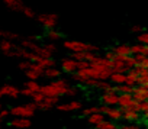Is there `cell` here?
<instances>
[{"label": "cell", "instance_id": "obj_12", "mask_svg": "<svg viewBox=\"0 0 148 129\" xmlns=\"http://www.w3.org/2000/svg\"><path fill=\"white\" fill-rule=\"evenodd\" d=\"M132 102H134V94H132V93H121V96H119V102H118V106H119L121 109H123V107H129Z\"/></svg>", "mask_w": 148, "mask_h": 129}, {"label": "cell", "instance_id": "obj_44", "mask_svg": "<svg viewBox=\"0 0 148 129\" xmlns=\"http://www.w3.org/2000/svg\"><path fill=\"white\" fill-rule=\"evenodd\" d=\"M97 81H99V80H96V78H87V80L84 81V84H86L87 87H95Z\"/></svg>", "mask_w": 148, "mask_h": 129}, {"label": "cell", "instance_id": "obj_15", "mask_svg": "<svg viewBox=\"0 0 148 129\" xmlns=\"http://www.w3.org/2000/svg\"><path fill=\"white\" fill-rule=\"evenodd\" d=\"M3 2L9 9L16 10V12H23V9H25V5L22 0H3Z\"/></svg>", "mask_w": 148, "mask_h": 129}, {"label": "cell", "instance_id": "obj_10", "mask_svg": "<svg viewBox=\"0 0 148 129\" xmlns=\"http://www.w3.org/2000/svg\"><path fill=\"white\" fill-rule=\"evenodd\" d=\"M122 113H123V120L125 122H136L139 119V112L134 110V109H129V107H123L122 109Z\"/></svg>", "mask_w": 148, "mask_h": 129}, {"label": "cell", "instance_id": "obj_36", "mask_svg": "<svg viewBox=\"0 0 148 129\" xmlns=\"http://www.w3.org/2000/svg\"><path fill=\"white\" fill-rule=\"evenodd\" d=\"M136 54H142V44H135L131 45V55H136Z\"/></svg>", "mask_w": 148, "mask_h": 129}, {"label": "cell", "instance_id": "obj_26", "mask_svg": "<svg viewBox=\"0 0 148 129\" xmlns=\"http://www.w3.org/2000/svg\"><path fill=\"white\" fill-rule=\"evenodd\" d=\"M35 52H36L38 55H41L42 58H52V55H54V52L48 51V49H47V48H45L44 45H42V46H39V48H38V49H36Z\"/></svg>", "mask_w": 148, "mask_h": 129}, {"label": "cell", "instance_id": "obj_50", "mask_svg": "<svg viewBox=\"0 0 148 129\" xmlns=\"http://www.w3.org/2000/svg\"><path fill=\"white\" fill-rule=\"evenodd\" d=\"M109 109H110V106H108V104H103V106H100V113H103V115H106Z\"/></svg>", "mask_w": 148, "mask_h": 129}, {"label": "cell", "instance_id": "obj_41", "mask_svg": "<svg viewBox=\"0 0 148 129\" xmlns=\"http://www.w3.org/2000/svg\"><path fill=\"white\" fill-rule=\"evenodd\" d=\"M25 16H28V18H36V15H35V12L31 9V8H28V6H25V9H23V12H22Z\"/></svg>", "mask_w": 148, "mask_h": 129}, {"label": "cell", "instance_id": "obj_33", "mask_svg": "<svg viewBox=\"0 0 148 129\" xmlns=\"http://www.w3.org/2000/svg\"><path fill=\"white\" fill-rule=\"evenodd\" d=\"M31 66H32V61H29V59H22V61H19V64H18V67L21 68V70H23V71H26V70H29L31 68Z\"/></svg>", "mask_w": 148, "mask_h": 129}, {"label": "cell", "instance_id": "obj_2", "mask_svg": "<svg viewBox=\"0 0 148 129\" xmlns=\"http://www.w3.org/2000/svg\"><path fill=\"white\" fill-rule=\"evenodd\" d=\"M36 20L47 29H54L58 25V15L57 13H41L36 16Z\"/></svg>", "mask_w": 148, "mask_h": 129}, {"label": "cell", "instance_id": "obj_46", "mask_svg": "<svg viewBox=\"0 0 148 129\" xmlns=\"http://www.w3.org/2000/svg\"><path fill=\"white\" fill-rule=\"evenodd\" d=\"M44 46H45L48 51H51V52H55V51H57V46H55L52 42H48V44H45Z\"/></svg>", "mask_w": 148, "mask_h": 129}, {"label": "cell", "instance_id": "obj_19", "mask_svg": "<svg viewBox=\"0 0 148 129\" xmlns=\"http://www.w3.org/2000/svg\"><path fill=\"white\" fill-rule=\"evenodd\" d=\"M21 46L25 48V49H29V51H36V49L39 48V45H38L35 41L29 39V38H26V39H21Z\"/></svg>", "mask_w": 148, "mask_h": 129}, {"label": "cell", "instance_id": "obj_9", "mask_svg": "<svg viewBox=\"0 0 148 129\" xmlns=\"http://www.w3.org/2000/svg\"><path fill=\"white\" fill-rule=\"evenodd\" d=\"M0 91L3 93V96H9L12 99H18L22 93H21V89H18L16 86L13 84H5L2 89H0Z\"/></svg>", "mask_w": 148, "mask_h": 129}, {"label": "cell", "instance_id": "obj_28", "mask_svg": "<svg viewBox=\"0 0 148 129\" xmlns=\"http://www.w3.org/2000/svg\"><path fill=\"white\" fill-rule=\"evenodd\" d=\"M44 102H45L48 106H51V107H55V106L60 103V97H58V96H47Z\"/></svg>", "mask_w": 148, "mask_h": 129}, {"label": "cell", "instance_id": "obj_40", "mask_svg": "<svg viewBox=\"0 0 148 129\" xmlns=\"http://www.w3.org/2000/svg\"><path fill=\"white\" fill-rule=\"evenodd\" d=\"M32 100H34V102H36V103H41V102H44V100H45V96H44L41 91H36V93L32 96Z\"/></svg>", "mask_w": 148, "mask_h": 129}, {"label": "cell", "instance_id": "obj_22", "mask_svg": "<svg viewBox=\"0 0 148 129\" xmlns=\"http://www.w3.org/2000/svg\"><path fill=\"white\" fill-rule=\"evenodd\" d=\"M0 36L3 39H9V41H18L21 39V35L16 32H10V31H0Z\"/></svg>", "mask_w": 148, "mask_h": 129}, {"label": "cell", "instance_id": "obj_29", "mask_svg": "<svg viewBox=\"0 0 148 129\" xmlns=\"http://www.w3.org/2000/svg\"><path fill=\"white\" fill-rule=\"evenodd\" d=\"M25 76H26L28 80H36V81L42 77V74H39V73H36V71H34V70H26V71H25Z\"/></svg>", "mask_w": 148, "mask_h": 129}, {"label": "cell", "instance_id": "obj_5", "mask_svg": "<svg viewBox=\"0 0 148 129\" xmlns=\"http://www.w3.org/2000/svg\"><path fill=\"white\" fill-rule=\"evenodd\" d=\"M61 68L65 74H73L76 73L79 68H77V59H74L73 57H67V58H62L61 59Z\"/></svg>", "mask_w": 148, "mask_h": 129}, {"label": "cell", "instance_id": "obj_43", "mask_svg": "<svg viewBox=\"0 0 148 129\" xmlns=\"http://www.w3.org/2000/svg\"><path fill=\"white\" fill-rule=\"evenodd\" d=\"M10 116V110H8V109H2L0 110V119H6V117H9Z\"/></svg>", "mask_w": 148, "mask_h": 129}, {"label": "cell", "instance_id": "obj_7", "mask_svg": "<svg viewBox=\"0 0 148 129\" xmlns=\"http://www.w3.org/2000/svg\"><path fill=\"white\" fill-rule=\"evenodd\" d=\"M9 125L16 129H28L31 128L32 122H31V117H15L9 122Z\"/></svg>", "mask_w": 148, "mask_h": 129}, {"label": "cell", "instance_id": "obj_27", "mask_svg": "<svg viewBox=\"0 0 148 129\" xmlns=\"http://www.w3.org/2000/svg\"><path fill=\"white\" fill-rule=\"evenodd\" d=\"M110 86H112V83H110L109 80H106V81H97V83H96V86H95L93 89L100 90V91H106Z\"/></svg>", "mask_w": 148, "mask_h": 129}, {"label": "cell", "instance_id": "obj_4", "mask_svg": "<svg viewBox=\"0 0 148 129\" xmlns=\"http://www.w3.org/2000/svg\"><path fill=\"white\" fill-rule=\"evenodd\" d=\"M10 115L15 117H32L35 115V110L31 109L28 104L25 106H13L10 109Z\"/></svg>", "mask_w": 148, "mask_h": 129}, {"label": "cell", "instance_id": "obj_17", "mask_svg": "<svg viewBox=\"0 0 148 129\" xmlns=\"http://www.w3.org/2000/svg\"><path fill=\"white\" fill-rule=\"evenodd\" d=\"M62 74V70H58L57 67H51V68H45V73L44 76L49 80H55V78H60Z\"/></svg>", "mask_w": 148, "mask_h": 129}, {"label": "cell", "instance_id": "obj_18", "mask_svg": "<svg viewBox=\"0 0 148 129\" xmlns=\"http://www.w3.org/2000/svg\"><path fill=\"white\" fill-rule=\"evenodd\" d=\"M112 51H113L116 55H131V45H128V44H121V45L115 46Z\"/></svg>", "mask_w": 148, "mask_h": 129}, {"label": "cell", "instance_id": "obj_25", "mask_svg": "<svg viewBox=\"0 0 148 129\" xmlns=\"http://www.w3.org/2000/svg\"><path fill=\"white\" fill-rule=\"evenodd\" d=\"M39 64H41L44 68H51V67H55L57 66L55 59H52V58H41L39 59Z\"/></svg>", "mask_w": 148, "mask_h": 129}, {"label": "cell", "instance_id": "obj_39", "mask_svg": "<svg viewBox=\"0 0 148 129\" xmlns=\"http://www.w3.org/2000/svg\"><path fill=\"white\" fill-rule=\"evenodd\" d=\"M90 67V62L87 61V59H80V61H77V68L79 70H86V68H89Z\"/></svg>", "mask_w": 148, "mask_h": 129}, {"label": "cell", "instance_id": "obj_51", "mask_svg": "<svg viewBox=\"0 0 148 129\" xmlns=\"http://www.w3.org/2000/svg\"><path fill=\"white\" fill-rule=\"evenodd\" d=\"M144 117H145V119L148 120V112H145V113H144Z\"/></svg>", "mask_w": 148, "mask_h": 129}, {"label": "cell", "instance_id": "obj_38", "mask_svg": "<svg viewBox=\"0 0 148 129\" xmlns=\"http://www.w3.org/2000/svg\"><path fill=\"white\" fill-rule=\"evenodd\" d=\"M136 86H144V87L148 89V76H139L138 81H136Z\"/></svg>", "mask_w": 148, "mask_h": 129}, {"label": "cell", "instance_id": "obj_34", "mask_svg": "<svg viewBox=\"0 0 148 129\" xmlns=\"http://www.w3.org/2000/svg\"><path fill=\"white\" fill-rule=\"evenodd\" d=\"M135 110L136 112H142V113H145V112H148V100H144V102H141V103H138L136 104V107H135Z\"/></svg>", "mask_w": 148, "mask_h": 129}, {"label": "cell", "instance_id": "obj_47", "mask_svg": "<svg viewBox=\"0 0 148 129\" xmlns=\"http://www.w3.org/2000/svg\"><path fill=\"white\" fill-rule=\"evenodd\" d=\"M136 66H141V67H144V68H148V55H145L144 59H142L139 64H136Z\"/></svg>", "mask_w": 148, "mask_h": 129}, {"label": "cell", "instance_id": "obj_20", "mask_svg": "<svg viewBox=\"0 0 148 129\" xmlns=\"http://www.w3.org/2000/svg\"><path fill=\"white\" fill-rule=\"evenodd\" d=\"M96 129H119L113 120H102L96 125Z\"/></svg>", "mask_w": 148, "mask_h": 129}, {"label": "cell", "instance_id": "obj_23", "mask_svg": "<svg viewBox=\"0 0 148 129\" xmlns=\"http://www.w3.org/2000/svg\"><path fill=\"white\" fill-rule=\"evenodd\" d=\"M47 38H48L51 42H54V41L61 39V38H62V33L58 32L55 28H54V29H48V32H47Z\"/></svg>", "mask_w": 148, "mask_h": 129}, {"label": "cell", "instance_id": "obj_53", "mask_svg": "<svg viewBox=\"0 0 148 129\" xmlns=\"http://www.w3.org/2000/svg\"><path fill=\"white\" fill-rule=\"evenodd\" d=\"M3 109V106H2V103H0V110H2Z\"/></svg>", "mask_w": 148, "mask_h": 129}, {"label": "cell", "instance_id": "obj_8", "mask_svg": "<svg viewBox=\"0 0 148 129\" xmlns=\"http://www.w3.org/2000/svg\"><path fill=\"white\" fill-rule=\"evenodd\" d=\"M132 94H134V100H136L138 103L148 100V89L144 87V86H135Z\"/></svg>", "mask_w": 148, "mask_h": 129}, {"label": "cell", "instance_id": "obj_31", "mask_svg": "<svg viewBox=\"0 0 148 129\" xmlns=\"http://www.w3.org/2000/svg\"><path fill=\"white\" fill-rule=\"evenodd\" d=\"M25 87H28V89H31V90H34V91H39V90H41V86L38 84L36 80H28V81L25 83Z\"/></svg>", "mask_w": 148, "mask_h": 129}, {"label": "cell", "instance_id": "obj_14", "mask_svg": "<svg viewBox=\"0 0 148 129\" xmlns=\"http://www.w3.org/2000/svg\"><path fill=\"white\" fill-rule=\"evenodd\" d=\"M16 48H18V45L13 41H9V39H2V41H0V51H2L5 55L9 54L10 51L16 49Z\"/></svg>", "mask_w": 148, "mask_h": 129}, {"label": "cell", "instance_id": "obj_13", "mask_svg": "<svg viewBox=\"0 0 148 129\" xmlns=\"http://www.w3.org/2000/svg\"><path fill=\"white\" fill-rule=\"evenodd\" d=\"M106 116H108L110 120H113V122H118V120H122V117H123V113H122V109H121V107H112V106H110V109L108 110Z\"/></svg>", "mask_w": 148, "mask_h": 129}, {"label": "cell", "instance_id": "obj_54", "mask_svg": "<svg viewBox=\"0 0 148 129\" xmlns=\"http://www.w3.org/2000/svg\"><path fill=\"white\" fill-rule=\"evenodd\" d=\"M0 128H2V119H0Z\"/></svg>", "mask_w": 148, "mask_h": 129}, {"label": "cell", "instance_id": "obj_24", "mask_svg": "<svg viewBox=\"0 0 148 129\" xmlns=\"http://www.w3.org/2000/svg\"><path fill=\"white\" fill-rule=\"evenodd\" d=\"M83 116H90L93 113H100V106H89V107H83L82 110Z\"/></svg>", "mask_w": 148, "mask_h": 129}, {"label": "cell", "instance_id": "obj_35", "mask_svg": "<svg viewBox=\"0 0 148 129\" xmlns=\"http://www.w3.org/2000/svg\"><path fill=\"white\" fill-rule=\"evenodd\" d=\"M29 70H34V71H36V73L42 74V76H44V73H45V68L41 66L39 62H32V66H31V68H29Z\"/></svg>", "mask_w": 148, "mask_h": 129}, {"label": "cell", "instance_id": "obj_49", "mask_svg": "<svg viewBox=\"0 0 148 129\" xmlns=\"http://www.w3.org/2000/svg\"><path fill=\"white\" fill-rule=\"evenodd\" d=\"M131 31H132L134 33H141V32H142V28H141L139 25H135V26L131 28Z\"/></svg>", "mask_w": 148, "mask_h": 129}, {"label": "cell", "instance_id": "obj_16", "mask_svg": "<svg viewBox=\"0 0 148 129\" xmlns=\"http://www.w3.org/2000/svg\"><path fill=\"white\" fill-rule=\"evenodd\" d=\"M126 74H123V73H112L110 74V77H109V81L112 83V84H116V86H119V84H125L126 83Z\"/></svg>", "mask_w": 148, "mask_h": 129}, {"label": "cell", "instance_id": "obj_1", "mask_svg": "<svg viewBox=\"0 0 148 129\" xmlns=\"http://www.w3.org/2000/svg\"><path fill=\"white\" fill-rule=\"evenodd\" d=\"M62 46L68 51L73 52H80V51H89V52H99L100 46L95 45V44H87V42H82V41H64Z\"/></svg>", "mask_w": 148, "mask_h": 129}, {"label": "cell", "instance_id": "obj_11", "mask_svg": "<svg viewBox=\"0 0 148 129\" xmlns=\"http://www.w3.org/2000/svg\"><path fill=\"white\" fill-rule=\"evenodd\" d=\"M100 100L103 102V104H108V106H115L118 104L119 102V96L116 93H103L100 96Z\"/></svg>", "mask_w": 148, "mask_h": 129}, {"label": "cell", "instance_id": "obj_42", "mask_svg": "<svg viewBox=\"0 0 148 129\" xmlns=\"http://www.w3.org/2000/svg\"><path fill=\"white\" fill-rule=\"evenodd\" d=\"M21 93L23 94V96H28V97H32L36 91H34V90H31V89H28V87H23L22 90H21Z\"/></svg>", "mask_w": 148, "mask_h": 129}, {"label": "cell", "instance_id": "obj_30", "mask_svg": "<svg viewBox=\"0 0 148 129\" xmlns=\"http://www.w3.org/2000/svg\"><path fill=\"white\" fill-rule=\"evenodd\" d=\"M116 91H118V93H132V91H134V87L125 83V84L116 86Z\"/></svg>", "mask_w": 148, "mask_h": 129}, {"label": "cell", "instance_id": "obj_6", "mask_svg": "<svg viewBox=\"0 0 148 129\" xmlns=\"http://www.w3.org/2000/svg\"><path fill=\"white\" fill-rule=\"evenodd\" d=\"M55 107L60 112H74V110H82L83 109V103L79 102V100H73L70 103H58Z\"/></svg>", "mask_w": 148, "mask_h": 129}, {"label": "cell", "instance_id": "obj_45", "mask_svg": "<svg viewBox=\"0 0 148 129\" xmlns=\"http://www.w3.org/2000/svg\"><path fill=\"white\" fill-rule=\"evenodd\" d=\"M119 129H144V128L138 126V125H122V126H119Z\"/></svg>", "mask_w": 148, "mask_h": 129}, {"label": "cell", "instance_id": "obj_3", "mask_svg": "<svg viewBox=\"0 0 148 129\" xmlns=\"http://www.w3.org/2000/svg\"><path fill=\"white\" fill-rule=\"evenodd\" d=\"M65 89H67V87H65ZM65 89L58 87V86L49 83V84H47V86H41V90H39V91H41L45 97H47V96H58V97H61V96L65 94Z\"/></svg>", "mask_w": 148, "mask_h": 129}, {"label": "cell", "instance_id": "obj_21", "mask_svg": "<svg viewBox=\"0 0 148 129\" xmlns=\"http://www.w3.org/2000/svg\"><path fill=\"white\" fill-rule=\"evenodd\" d=\"M102 120H105L103 113H93V115L87 116V122H89V125H93V126H96V125H97L99 122H102Z\"/></svg>", "mask_w": 148, "mask_h": 129}, {"label": "cell", "instance_id": "obj_48", "mask_svg": "<svg viewBox=\"0 0 148 129\" xmlns=\"http://www.w3.org/2000/svg\"><path fill=\"white\" fill-rule=\"evenodd\" d=\"M103 57H105V58H108V59H115V58H116V54H115L113 51H108Z\"/></svg>", "mask_w": 148, "mask_h": 129}, {"label": "cell", "instance_id": "obj_32", "mask_svg": "<svg viewBox=\"0 0 148 129\" xmlns=\"http://www.w3.org/2000/svg\"><path fill=\"white\" fill-rule=\"evenodd\" d=\"M77 94H80V90H79L77 87L68 86V87L65 89V94H64V96H68V97H74V96H77Z\"/></svg>", "mask_w": 148, "mask_h": 129}, {"label": "cell", "instance_id": "obj_37", "mask_svg": "<svg viewBox=\"0 0 148 129\" xmlns=\"http://www.w3.org/2000/svg\"><path fill=\"white\" fill-rule=\"evenodd\" d=\"M138 38V42L139 44H144V45H148V32H141L136 35Z\"/></svg>", "mask_w": 148, "mask_h": 129}, {"label": "cell", "instance_id": "obj_52", "mask_svg": "<svg viewBox=\"0 0 148 129\" xmlns=\"http://www.w3.org/2000/svg\"><path fill=\"white\" fill-rule=\"evenodd\" d=\"M2 97H3V93H2V91H0V99H2Z\"/></svg>", "mask_w": 148, "mask_h": 129}]
</instances>
